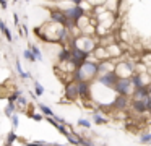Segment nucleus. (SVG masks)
I'll use <instances>...</instances> for the list:
<instances>
[{"instance_id":"5701e85b","label":"nucleus","mask_w":151,"mask_h":146,"mask_svg":"<svg viewBox=\"0 0 151 146\" xmlns=\"http://www.w3.org/2000/svg\"><path fill=\"white\" fill-rule=\"evenodd\" d=\"M76 125L81 127V128H86V130L91 128V122H89L88 119H78V120H76Z\"/></svg>"},{"instance_id":"1a4fd4ad","label":"nucleus","mask_w":151,"mask_h":146,"mask_svg":"<svg viewBox=\"0 0 151 146\" xmlns=\"http://www.w3.org/2000/svg\"><path fill=\"white\" fill-rule=\"evenodd\" d=\"M112 91H114L117 96H128V97H130L133 88H132L130 80H117V81H115V84L112 86Z\"/></svg>"},{"instance_id":"393cba45","label":"nucleus","mask_w":151,"mask_h":146,"mask_svg":"<svg viewBox=\"0 0 151 146\" xmlns=\"http://www.w3.org/2000/svg\"><path fill=\"white\" fill-rule=\"evenodd\" d=\"M86 2L89 3V6H91V8H94V6H104L107 0H86Z\"/></svg>"},{"instance_id":"2eb2a0df","label":"nucleus","mask_w":151,"mask_h":146,"mask_svg":"<svg viewBox=\"0 0 151 146\" xmlns=\"http://www.w3.org/2000/svg\"><path fill=\"white\" fill-rule=\"evenodd\" d=\"M75 138H76V141H78V146H96L91 138H86V136H83V135L75 133Z\"/></svg>"},{"instance_id":"f3484780","label":"nucleus","mask_w":151,"mask_h":146,"mask_svg":"<svg viewBox=\"0 0 151 146\" xmlns=\"http://www.w3.org/2000/svg\"><path fill=\"white\" fill-rule=\"evenodd\" d=\"M15 67H17L18 76H20L21 80H29V78H31V73H29V71H24V70H23V67H21V62H20V60L15 62Z\"/></svg>"},{"instance_id":"39448f33","label":"nucleus","mask_w":151,"mask_h":146,"mask_svg":"<svg viewBox=\"0 0 151 146\" xmlns=\"http://www.w3.org/2000/svg\"><path fill=\"white\" fill-rule=\"evenodd\" d=\"M109 110L112 112H125V110H128V107H130V97L128 96H117L115 94L114 99H112V102L107 104Z\"/></svg>"},{"instance_id":"7ed1b4c3","label":"nucleus","mask_w":151,"mask_h":146,"mask_svg":"<svg viewBox=\"0 0 151 146\" xmlns=\"http://www.w3.org/2000/svg\"><path fill=\"white\" fill-rule=\"evenodd\" d=\"M60 10H62V13L65 15V18L68 19V23L72 26H75L86 15V8L83 5H70V6H65V8H60Z\"/></svg>"},{"instance_id":"f257e3e1","label":"nucleus","mask_w":151,"mask_h":146,"mask_svg":"<svg viewBox=\"0 0 151 146\" xmlns=\"http://www.w3.org/2000/svg\"><path fill=\"white\" fill-rule=\"evenodd\" d=\"M68 44L75 45V47H78L80 50H83V52H86L88 55H91V52L98 47V37H96V36L78 34V36H75V37L70 39Z\"/></svg>"},{"instance_id":"bb28decb","label":"nucleus","mask_w":151,"mask_h":146,"mask_svg":"<svg viewBox=\"0 0 151 146\" xmlns=\"http://www.w3.org/2000/svg\"><path fill=\"white\" fill-rule=\"evenodd\" d=\"M26 115H28V117H29V119H33V120H36V122H41V120H42V119H44V117H42V115H41V114H39V112H36V114H33V112H28V110H26Z\"/></svg>"},{"instance_id":"4be33fe9","label":"nucleus","mask_w":151,"mask_h":146,"mask_svg":"<svg viewBox=\"0 0 151 146\" xmlns=\"http://www.w3.org/2000/svg\"><path fill=\"white\" fill-rule=\"evenodd\" d=\"M140 143L141 145H151V133L150 132H145V133H141L140 135Z\"/></svg>"},{"instance_id":"dca6fc26","label":"nucleus","mask_w":151,"mask_h":146,"mask_svg":"<svg viewBox=\"0 0 151 146\" xmlns=\"http://www.w3.org/2000/svg\"><path fill=\"white\" fill-rule=\"evenodd\" d=\"M93 122L96 123V125H106L107 123V117H104L102 114H99V112H96V110H93Z\"/></svg>"},{"instance_id":"f8f14e48","label":"nucleus","mask_w":151,"mask_h":146,"mask_svg":"<svg viewBox=\"0 0 151 146\" xmlns=\"http://www.w3.org/2000/svg\"><path fill=\"white\" fill-rule=\"evenodd\" d=\"M151 96V91H150V86H141V88H135L132 91V96L130 99L132 101H145L146 97Z\"/></svg>"},{"instance_id":"7c9ffc66","label":"nucleus","mask_w":151,"mask_h":146,"mask_svg":"<svg viewBox=\"0 0 151 146\" xmlns=\"http://www.w3.org/2000/svg\"><path fill=\"white\" fill-rule=\"evenodd\" d=\"M65 2H68L70 5H83L86 0H65Z\"/></svg>"},{"instance_id":"412c9836","label":"nucleus","mask_w":151,"mask_h":146,"mask_svg":"<svg viewBox=\"0 0 151 146\" xmlns=\"http://www.w3.org/2000/svg\"><path fill=\"white\" fill-rule=\"evenodd\" d=\"M17 140H18V135L13 132V130H12V132H8L7 140H5V146H12L15 141H17Z\"/></svg>"},{"instance_id":"e433bc0d","label":"nucleus","mask_w":151,"mask_h":146,"mask_svg":"<svg viewBox=\"0 0 151 146\" xmlns=\"http://www.w3.org/2000/svg\"><path fill=\"white\" fill-rule=\"evenodd\" d=\"M4 146H5V145H4Z\"/></svg>"},{"instance_id":"c9c22d12","label":"nucleus","mask_w":151,"mask_h":146,"mask_svg":"<svg viewBox=\"0 0 151 146\" xmlns=\"http://www.w3.org/2000/svg\"><path fill=\"white\" fill-rule=\"evenodd\" d=\"M24 2H31V0H24Z\"/></svg>"},{"instance_id":"20e7f679","label":"nucleus","mask_w":151,"mask_h":146,"mask_svg":"<svg viewBox=\"0 0 151 146\" xmlns=\"http://www.w3.org/2000/svg\"><path fill=\"white\" fill-rule=\"evenodd\" d=\"M68 50H70L68 63L73 67V70H75V68H78V67H81V65L89 58V55L86 54V52L80 50L78 47H75V45H72V44H68Z\"/></svg>"},{"instance_id":"9b49d317","label":"nucleus","mask_w":151,"mask_h":146,"mask_svg":"<svg viewBox=\"0 0 151 146\" xmlns=\"http://www.w3.org/2000/svg\"><path fill=\"white\" fill-rule=\"evenodd\" d=\"M117 75L114 73V71H109V73H102V75H98V78H96V83H99L101 86L107 88V89H112V86L115 84V81H117Z\"/></svg>"},{"instance_id":"cd10ccee","label":"nucleus","mask_w":151,"mask_h":146,"mask_svg":"<svg viewBox=\"0 0 151 146\" xmlns=\"http://www.w3.org/2000/svg\"><path fill=\"white\" fill-rule=\"evenodd\" d=\"M10 119H12V127H13V130L18 128V125H20V117H18V114H13Z\"/></svg>"},{"instance_id":"f03ea898","label":"nucleus","mask_w":151,"mask_h":146,"mask_svg":"<svg viewBox=\"0 0 151 146\" xmlns=\"http://www.w3.org/2000/svg\"><path fill=\"white\" fill-rule=\"evenodd\" d=\"M135 65H137V60H133V58L117 60L114 67V73L117 75L119 80H130L132 75L135 73Z\"/></svg>"},{"instance_id":"6ab92c4d","label":"nucleus","mask_w":151,"mask_h":146,"mask_svg":"<svg viewBox=\"0 0 151 146\" xmlns=\"http://www.w3.org/2000/svg\"><path fill=\"white\" fill-rule=\"evenodd\" d=\"M37 109L41 110V115H42V117H54V115H55V114H54V110L50 109L49 106L42 104V102H41V104H37Z\"/></svg>"},{"instance_id":"f704fd0d","label":"nucleus","mask_w":151,"mask_h":146,"mask_svg":"<svg viewBox=\"0 0 151 146\" xmlns=\"http://www.w3.org/2000/svg\"><path fill=\"white\" fill-rule=\"evenodd\" d=\"M13 2H20V0H13Z\"/></svg>"},{"instance_id":"473e14b6","label":"nucleus","mask_w":151,"mask_h":146,"mask_svg":"<svg viewBox=\"0 0 151 146\" xmlns=\"http://www.w3.org/2000/svg\"><path fill=\"white\" fill-rule=\"evenodd\" d=\"M13 23L20 28V16H18V13H13Z\"/></svg>"},{"instance_id":"9d476101","label":"nucleus","mask_w":151,"mask_h":146,"mask_svg":"<svg viewBox=\"0 0 151 146\" xmlns=\"http://www.w3.org/2000/svg\"><path fill=\"white\" fill-rule=\"evenodd\" d=\"M63 102H76L78 101V91H76V83H73V81H68V83H65V86H63Z\"/></svg>"},{"instance_id":"a211bd4d","label":"nucleus","mask_w":151,"mask_h":146,"mask_svg":"<svg viewBox=\"0 0 151 146\" xmlns=\"http://www.w3.org/2000/svg\"><path fill=\"white\" fill-rule=\"evenodd\" d=\"M29 52L33 54V57H34V60L36 62H42V52H41V49L37 47V45H34V44H29Z\"/></svg>"},{"instance_id":"c756f323","label":"nucleus","mask_w":151,"mask_h":146,"mask_svg":"<svg viewBox=\"0 0 151 146\" xmlns=\"http://www.w3.org/2000/svg\"><path fill=\"white\" fill-rule=\"evenodd\" d=\"M2 34H4V37L7 39L8 42H12V41H13V34H12V31H10V29H8V28L5 29V31L2 32Z\"/></svg>"},{"instance_id":"c85d7f7f","label":"nucleus","mask_w":151,"mask_h":146,"mask_svg":"<svg viewBox=\"0 0 151 146\" xmlns=\"http://www.w3.org/2000/svg\"><path fill=\"white\" fill-rule=\"evenodd\" d=\"M23 57L26 58L28 62H36V60H34V57H33V54L29 52V49H24V50H23Z\"/></svg>"},{"instance_id":"a878e982","label":"nucleus","mask_w":151,"mask_h":146,"mask_svg":"<svg viewBox=\"0 0 151 146\" xmlns=\"http://www.w3.org/2000/svg\"><path fill=\"white\" fill-rule=\"evenodd\" d=\"M26 146H59V145H49L46 141H28Z\"/></svg>"},{"instance_id":"0eeeda50","label":"nucleus","mask_w":151,"mask_h":146,"mask_svg":"<svg viewBox=\"0 0 151 146\" xmlns=\"http://www.w3.org/2000/svg\"><path fill=\"white\" fill-rule=\"evenodd\" d=\"M128 109L133 114H138V115H146L151 110V96L146 97L145 101H132L130 99V107Z\"/></svg>"},{"instance_id":"2f4dec72","label":"nucleus","mask_w":151,"mask_h":146,"mask_svg":"<svg viewBox=\"0 0 151 146\" xmlns=\"http://www.w3.org/2000/svg\"><path fill=\"white\" fill-rule=\"evenodd\" d=\"M7 28H8V26H7V21H5V19H0V32H4Z\"/></svg>"},{"instance_id":"aec40b11","label":"nucleus","mask_w":151,"mask_h":146,"mask_svg":"<svg viewBox=\"0 0 151 146\" xmlns=\"http://www.w3.org/2000/svg\"><path fill=\"white\" fill-rule=\"evenodd\" d=\"M33 94L36 97H41L44 94V86L39 83V81H36V80H34V83H33Z\"/></svg>"},{"instance_id":"4468645a","label":"nucleus","mask_w":151,"mask_h":146,"mask_svg":"<svg viewBox=\"0 0 151 146\" xmlns=\"http://www.w3.org/2000/svg\"><path fill=\"white\" fill-rule=\"evenodd\" d=\"M28 106H29V101H28L23 94H20V96L17 97V101H15V109H21L23 112H26Z\"/></svg>"},{"instance_id":"b1692460","label":"nucleus","mask_w":151,"mask_h":146,"mask_svg":"<svg viewBox=\"0 0 151 146\" xmlns=\"http://www.w3.org/2000/svg\"><path fill=\"white\" fill-rule=\"evenodd\" d=\"M15 110H17V109H15V104L8 102V104H7V107H5V110H4V114L8 117V119H10V117L15 114Z\"/></svg>"},{"instance_id":"72a5a7b5","label":"nucleus","mask_w":151,"mask_h":146,"mask_svg":"<svg viewBox=\"0 0 151 146\" xmlns=\"http://www.w3.org/2000/svg\"><path fill=\"white\" fill-rule=\"evenodd\" d=\"M0 6H2L4 10H8V2L7 0H0Z\"/></svg>"},{"instance_id":"ddd939ff","label":"nucleus","mask_w":151,"mask_h":146,"mask_svg":"<svg viewBox=\"0 0 151 146\" xmlns=\"http://www.w3.org/2000/svg\"><path fill=\"white\" fill-rule=\"evenodd\" d=\"M68 58H70L68 45H60V47H59V54H57V65L68 62Z\"/></svg>"},{"instance_id":"423d86ee","label":"nucleus","mask_w":151,"mask_h":146,"mask_svg":"<svg viewBox=\"0 0 151 146\" xmlns=\"http://www.w3.org/2000/svg\"><path fill=\"white\" fill-rule=\"evenodd\" d=\"M49 18H50V23H54V24L63 26V28H67V29H72L73 28V26L68 23V19L65 18V15L62 13V10H60L59 6H52V8H49Z\"/></svg>"},{"instance_id":"6e6552de","label":"nucleus","mask_w":151,"mask_h":146,"mask_svg":"<svg viewBox=\"0 0 151 146\" xmlns=\"http://www.w3.org/2000/svg\"><path fill=\"white\" fill-rule=\"evenodd\" d=\"M76 91H78V101H81V102L93 101V83L80 81V83H76Z\"/></svg>"}]
</instances>
